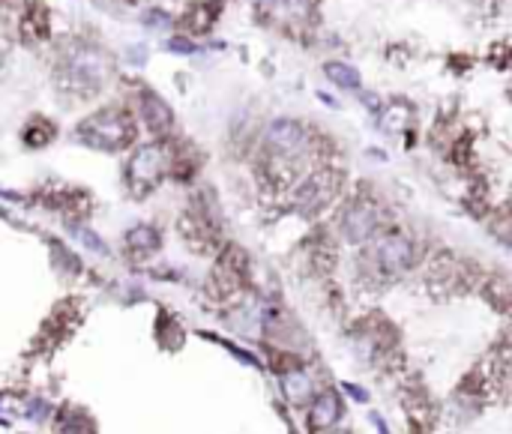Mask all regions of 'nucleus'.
Masks as SVG:
<instances>
[{
  "label": "nucleus",
  "mask_w": 512,
  "mask_h": 434,
  "mask_svg": "<svg viewBox=\"0 0 512 434\" xmlns=\"http://www.w3.org/2000/svg\"><path fill=\"white\" fill-rule=\"evenodd\" d=\"M78 138L90 147H99V150H123V147L135 138V126L123 111H99V114L88 117L81 126H78Z\"/></svg>",
  "instance_id": "nucleus-1"
},
{
  "label": "nucleus",
  "mask_w": 512,
  "mask_h": 434,
  "mask_svg": "<svg viewBox=\"0 0 512 434\" xmlns=\"http://www.w3.org/2000/svg\"><path fill=\"white\" fill-rule=\"evenodd\" d=\"M171 168V153L165 144H144L126 162V183L132 195H144L159 183Z\"/></svg>",
  "instance_id": "nucleus-2"
},
{
  "label": "nucleus",
  "mask_w": 512,
  "mask_h": 434,
  "mask_svg": "<svg viewBox=\"0 0 512 434\" xmlns=\"http://www.w3.org/2000/svg\"><path fill=\"white\" fill-rule=\"evenodd\" d=\"M338 189H342V174H336L333 168H320L311 171L309 177H303V183L294 192V201L303 213H320L324 207L336 201Z\"/></svg>",
  "instance_id": "nucleus-3"
},
{
  "label": "nucleus",
  "mask_w": 512,
  "mask_h": 434,
  "mask_svg": "<svg viewBox=\"0 0 512 434\" xmlns=\"http://www.w3.org/2000/svg\"><path fill=\"white\" fill-rule=\"evenodd\" d=\"M371 258L384 273H405L413 264V242L405 234H380L371 246Z\"/></svg>",
  "instance_id": "nucleus-4"
},
{
  "label": "nucleus",
  "mask_w": 512,
  "mask_h": 434,
  "mask_svg": "<svg viewBox=\"0 0 512 434\" xmlns=\"http://www.w3.org/2000/svg\"><path fill=\"white\" fill-rule=\"evenodd\" d=\"M378 207L371 201H354L342 216V234L348 242H366L378 231Z\"/></svg>",
  "instance_id": "nucleus-5"
},
{
  "label": "nucleus",
  "mask_w": 512,
  "mask_h": 434,
  "mask_svg": "<svg viewBox=\"0 0 512 434\" xmlns=\"http://www.w3.org/2000/svg\"><path fill=\"white\" fill-rule=\"evenodd\" d=\"M264 141L267 147H270L273 153H279V156H294V153H300L303 147H306V129H303L297 120H273L270 126H267V132H264Z\"/></svg>",
  "instance_id": "nucleus-6"
},
{
  "label": "nucleus",
  "mask_w": 512,
  "mask_h": 434,
  "mask_svg": "<svg viewBox=\"0 0 512 434\" xmlns=\"http://www.w3.org/2000/svg\"><path fill=\"white\" fill-rule=\"evenodd\" d=\"M138 99H141V114H144L147 129L156 135H168L171 126H174V111H171L168 102H165L159 93H153L150 87H144V90L138 93Z\"/></svg>",
  "instance_id": "nucleus-7"
},
{
  "label": "nucleus",
  "mask_w": 512,
  "mask_h": 434,
  "mask_svg": "<svg viewBox=\"0 0 512 434\" xmlns=\"http://www.w3.org/2000/svg\"><path fill=\"white\" fill-rule=\"evenodd\" d=\"M338 416H342V398H338L333 389H327V393H320L315 398V404H311L309 428L311 431H329L338 422Z\"/></svg>",
  "instance_id": "nucleus-8"
},
{
  "label": "nucleus",
  "mask_w": 512,
  "mask_h": 434,
  "mask_svg": "<svg viewBox=\"0 0 512 434\" xmlns=\"http://www.w3.org/2000/svg\"><path fill=\"white\" fill-rule=\"evenodd\" d=\"M282 389L288 395L291 404H306L311 402V389H315V378L303 369H294V371H285L282 375Z\"/></svg>",
  "instance_id": "nucleus-9"
},
{
  "label": "nucleus",
  "mask_w": 512,
  "mask_h": 434,
  "mask_svg": "<svg viewBox=\"0 0 512 434\" xmlns=\"http://www.w3.org/2000/svg\"><path fill=\"white\" fill-rule=\"evenodd\" d=\"M159 231L150 228V225H138V228H132L126 234V246L138 251V255H150V251L159 249Z\"/></svg>",
  "instance_id": "nucleus-10"
},
{
  "label": "nucleus",
  "mask_w": 512,
  "mask_h": 434,
  "mask_svg": "<svg viewBox=\"0 0 512 434\" xmlns=\"http://www.w3.org/2000/svg\"><path fill=\"white\" fill-rule=\"evenodd\" d=\"M324 72H327L329 81H336L338 87H345V90H357V87H362L360 72L354 66H348V63H327Z\"/></svg>",
  "instance_id": "nucleus-11"
},
{
  "label": "nucleus",
  "mask_w": 512,
  "mask_h": 434,
  "mask_svg": "<svg viewBox=\"0 0 512 434\" xmlns=\"http://www.w3.org/2000/svg\"><path fill=\"white\" fill-rule=\"evenodd\" d=\"M51 135H54V126H51L48 120H42V117L30 120V123L24 126V132H21L24 144H30V147H42V144H48V141H51Z\"/></svg>",
  "instance_id": "nucleus-12"
},
{
  "label": "nucleus",
  "mask_w": 512,
  "mask_h": 434,
  "mask_svg": "<svg viewBox=\"0 0 512 434\" xmlns=\"http://www.w3.org/2000/svg\"><path fill=\"white\" fill-rule=\"evenodd\" d=\"M165 48H168V51H174V54H195V51H198L195 42H189V39H183V37L168 39V42H165Z\"/></svg>",
  "instance_id": "nucleus-13"
},
{
  "label": "nucleus",
  "mask_w": 512,
  "mask_h": 434,
  "mask_svg": "<svg viewBox=\"0 0 512 434\" xmlns=\"http://www.w3.org/2000/svg\"><path fill=\"white\" fill-rule=\"evenodd\" d=\"M75 237H78V240H84V242H88V249H93V251H99V255H108V246H105V242H102L99 237H93V234H90V231L78 228V234H75Z\"/></svg>",
  "instance_id": "nucleus-14"
},
{
  "label": "nucleus",
  "mask_w": 512,
  "mask_h": 434,
  "mask_svg": "<svg viewBox=\"0 0 512 434\" xmlns=\"http://www.w3.org/2000/svg\"><path fill=\"white\" fill-rule=\"evenodd\" d=\"M144 21L150 24V28H165V12H159V10H150V12H144Z\"/></svg>",
  "instance_id": "nucleus-15"
},
{
  "label": "nucleus",
  "mask_w": 512,
  "mask_h": 434,
  "mask_svg": "<svg viewBox=\"0 0 512 434\" xmlns=\"http://www.w3.org/2000/svg\"><path fill=\"white\" fill-rule=\"evenodd\" d=\"M345 393L354 395L357 402H369V389H362V386H357V384H345Z\"/></svg>",
  "instance_id": "nucleus-16"
}]
</instances>
